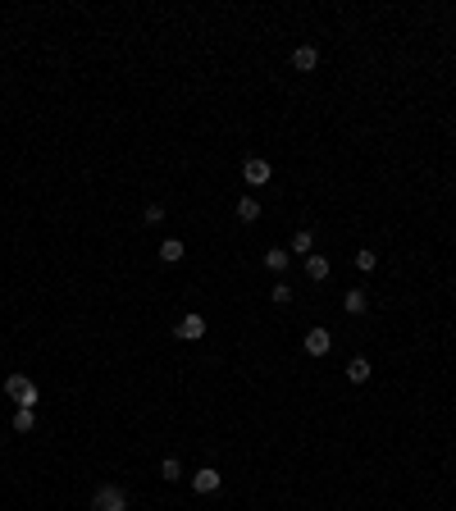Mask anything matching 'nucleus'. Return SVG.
<instances>
[{"label": "nucleus", "mask_w": 456, "mask_h": 511, "mask_svg": "<svg viewBox=\"0 0 456 511\" xmlns=\"http://www.w3.org/2000/svg\"><path fill=\"white\" fill-rule=\"evenodd\" d=\"M269 178H274V169H269L265 156H251L247 165H242V183H247V187H265Z\"/></svg>", "instance_id": "3"}, {"label": "nucleus", "mask_w": 456, "mask_h": 511, "mask_svg": "<svg viewBox=\"0 0 456 511\" xmlns=\"http://www.w3.org/2000/svg\"><path fill=\"white\" fill-rule=\"evenodd\" d=\"M219 484H224V475H219L215 466H201L197 475H192V488H197V493H219Z\"/></svg>", "instance_id": "6"}, {"label": "nucleus", "mask_w": 456, "mask_h": 511, "mask_svg": "<svg viewBox=\"0 0 456 511\" xmlns=\"http://www.w3.org/2000/svg\"><path fill=\"white\" fill-rule=\"evenodd\" d=\"M302 347H306V356H328V347H333V333H328V329H306Z\"/></svg>", "instance_id": "5"}, {"label": "nucleus", "mask_w": 456, "mask_h": 511, "mask_svg": "<svg viewBox=\"0 0 456 511\" xmlns=\"http://www.w3.org/2000/svg\"><path fill=\"white\" fill-rule=\"evenodd\" d=\"M306 274L315 278V283H324V278H328V260L324 256H306Z\"/></svg>", "instance_id": "16"}, {"label": "nucleus", "mask_w": 456, "mask_h": 511, "mask_svg": "<svg viewBox=\"0 0 456 511\" xmlns=\"http://www.w3.org/2000/svg\"><path fill=\"white\" fill-rule=\"evenodd\" d=\"M183 256H187V247H183L178 238H164V242H160V260H164V265H178Z\"/></svg>", "instance_id": "8"}, {"label": "nucleus", "mask_w": 456, "mask_h": 511, "mask_svg": "<svg viewBox=\"0 0 456 511\" xmlns=\"http://www.w3.org/2000/svg\"><path fill=\"white\" fill-rule=\"evenodd\" d=\"M343 306H347L352 315H365V311H370V297H365V288H352V293L343 297Z\"/></svg>", "instance_id": "10"}, {"label": "nucleus", "mask_w": 456, "mask_h": 511, "mask_svg": "<svg viewBox=\"0 0 456 511\" xmlns=\"http://www.w3.org/2000/svg\"><path fill=\"white\" fill-rule=\"evenodd\" d=\"M5 398L14 402V407H23V411H32L37 402H42V393H37V383L27 379V374H9L5 379Z\"/></svg>", "instance_id": "1"}, {"label": "nucleus", "mask_w": 456, "mask_h": 511, "mask_svg": "<svg viewBox=\"0 0 456 511\" xmlns=\"http://www.w3.org/2000/svg\"><path fill=\"white\" fill-rule=\"evenodd\" d=\"M288 265H292V252H283V247H274V252H265V269H274V274H283Z\"/></svg>", "instance_id": "12"}, {"label": "nucleus", "mask_w": 456, "mask_h": 511, "mask_svg": "<svg viewBox=\"0 0 456 511\" xmlns=\"http://www.w3.org/2000/svg\"><path fill=\"white\" fill-rule=\"evenodd\" d=\"M9 425H14V433H32L37 429V416H32V411H23V407H14V420H9Z\"/></svg>", "instance_id": "15"}, {"label": "nucleus", "mask_w": 456, "mask_h": 511, "mask_svg": "<svg viewBox=\"0 0 456 511\" xmlns=\"http://www.w3.org/2000/svg\"><path fill=\"white\" fill-rule=\"evenodd\" d=\"M315 252V233H310V228H297L292 233V256H310Z\"/></svg>", "instance_id": "11"}, {"label": "nucleus", "mask_w": 456, "mask_h": 511, "mask_svg": "<svg viewBox=\"0 0 456 511\" xmlns=\"http://www.w3.org/2000/svg\"><path fill=\"white\" fill-rule=\"evenodd\" d=\"M292 69L315 73L319 69V51H315V46H297V51H292Z\"/></svg>", "instance_id": "7"}, {"label": "nucleus", "mask_w": 456, "mask_h": 511, "mask_svg": "<svg viewBox=\"0 0 456 511\" xmlns=\"http://www.w3.org/2000/svg\"><path fill=\"white\" fill-rule=\"evenodd\" d=\"M160 479H164V484H178V479H183V461L178 457H164L160 461Z\"/></svg>", "instance_id": "14"}, {"label": "nucleus", "mask_w": 456, "mask_h": 511, "mask_svg": "<svg viewBox=\"0 0 456 511\" xmlns=\"http://www.w3.org/2000/svg\"><path fill=\"white\" fill-rule=\"evenodd\" d=\"M238 219H242V224H256V219H260V201L256 197H242L238 201Z\"/></svg>", "instance_id": "13"}, {"label": "nucleus", "mask_w": 456, "mask_h": 511, "mask_svg": "<svg viewBox=\"0 0 456 511\" xmlns=\"http://www.w3.org/2000/svg\"><path fill=\"white\" fill-rule=\"evenodd\" d=\"M92 511H128V493H123L119 484H101V488H96Z\"/></svg>", "instance_id": "2"}, {"label": "nucleus", "mask_w": 456, "mask_h": 511, "mask_svg": "<svg viewBox=\"0 0 456 511\" xmlns=\"http://www.w3.org/2000/svg\"><path fill=\"white\" fill-rule=\"evenodd\" d=\"M173 338H183V343H201V338H206V320H201V315H183V320L173 324Z\"/></svg>", "instance_id": "4"}, {"label": "nucleus", "mask_w": 456, "mask_h": 511, "mask_svg": "<svg viewBox=\"0 0 456 511\" xmlns=\"http://www.w3.org/2000/svg\"><path fill=\"white\" fill-rule=\"evenodd\" d=\"M370 370H374V365L365 361V356H352V361H347V379H352V383H365V379H370Z\"/></svg>", "instance_id": "9"}, {"label": "nucleus", "mask_w": 456, "mask_h": 511, "mask_svg": "<svg viewBox=\"0 0 456 511\" xmlns=\"http://www.w3.org/2000/svg\"><path fill=\"white\" fill-rule=\"evenodd\" d=\"M269 297H274L278 306H288V302H292V283H274V288H269Z\"/></svg>", "instance_id": "19"}, {"label": "nucleus", "mask_w": 456, "mask_h": 511, "mask_svg": "<svg viewBox=\"0 0 456 511\" xmlns=\"http://www.w3.org/2000/svg\"><path fill=\"white\" fill-rule=\"evenodd\" d=\"M374 265H379V256H374L370 247H361V252H356V269H365V274H370Z\"/></svg>", "instance_id": "17"}, {"label": "nucleus", "mask_w": 456, "mask_h": 511, "mask_svg": "<svg viewBox=\"0 0 456 511\" xmlns=\"http://www.w3.org/2000/svg\"><path fill=\"white\" fill-rule=\"evenodd\" d=\"M142 224H147V228L164 224V206H147V210H142Z\"/></svg>", "instance_id": "18"}]
</instances>
